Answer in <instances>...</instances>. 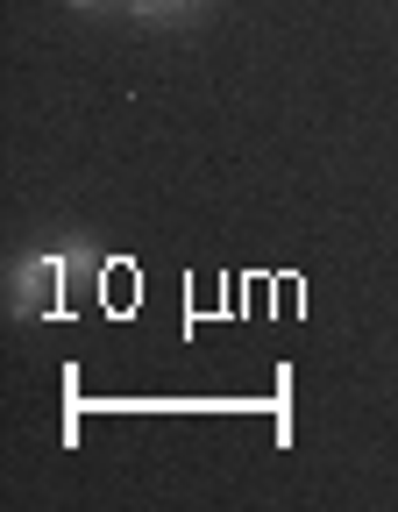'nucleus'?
Returning a JSON list of instances; mask_svg holds the SVG:
<instances>
[{"instance_id":"1","label":"nucleus","mask_w":398,"mask_h":512,"mask_svg":"<svg viewBox=\"0 0 398 512\" xmlns=\"http://www.w3.org/2000/svg\"><path fill=\"white\" fill-rule=\"evenodd\" d=\"M72 264L79 256H22V271H15V306L22 313H50L57 299H64V285H72Z\"/></svg>"},{"instance_id":"2","label":"nucleus","mask_w":398,"mask_h":512,"mask_svg":"<svg viewBox=\"0 0 398 512\" xmlns=\"http://www.w3.org/2000/svg\"><path fill=\"white\" fill-rule=\"evenodd\" d=\"M199 8H207V0H128V15H136V22H185Z\"/></svg>"},{"instance_id":"3","label":"nucleus","mask_w":398,"mask_h":512,"mask_svg":"<svg viewBox=\"0 0 398 512\" xmlns=\"http://www.w3.org/2000/svg\"><path fill=\"white\" fill-rule=\"evenodd\" d=\"M72 8H100V0H72Z\"/></svg>"}]
</instances>
